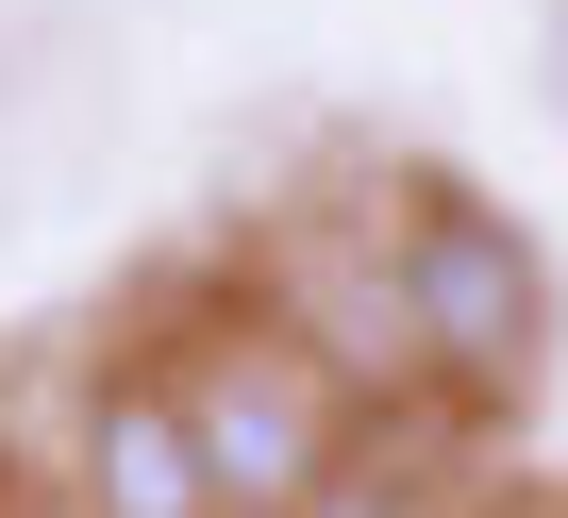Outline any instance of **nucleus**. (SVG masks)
Returning <instances> with one entry per match:
<instances>
[{
    "mask_svg": "<svg viewBox=\"0 0 568 518\" xmlns=\"http://www.w3.org/2000/svg\"><path fill=\"white\" fill-rule=\"evenodd\" d=\"M184 418H201V468H217L234 518H284V501L335 468V418H318V385L284 368V352H217L184 385Z\"/></svg>",
    "mask_w": 568,
    "mask_h": 518,
    "instance_id": "f03ea898",
    "label": "nucleus"
},
{
    "mask_svg": "<svg viewBox=\"0 0 568 518\" xmlns=\"http://www.w3.org/2000/svg\"><path fill=\"white\" fill-rule=\"evenodd\" d=\"M84 518H234L217 468H201L184 385H101L84 402Z\"/></svg>",
    "mask_w": 568,
    "mask_h": 518,
    "instance_id": "7ed1b4c3",
    "label": "nucleus"
},
{
    "mask_svg": "<svg viewBox=\"0 0 568 518\" xmlns=\"http://www.w3.org/2000/svg\"><path fill=\"white\" fill-rule=\"evenodd\" d=\"M385 285H402V335H418L452 385H518L535 335H551L535 251H518V217H485V201H418L402 251H385Z\"/></svg>",
    "mask_w": 568,
    "mask_h": 518,
    "instance_id": "f257e3e1",
    "label": "nucleus"
},
{
    "mask_svg": "<svg viewBox=\"0 0 568 518\" xmlns=\"http://www.w3.org/2000/svg\"><path fill=\"white\" fill-rule=\"evenodd\" d=\"M551 118H568V18H551Z\"/></svg>",
    "mask_w": 568,
    "mask_h": 518,
    "instance_id": "20e7f679",
    "label": "nucleus"
}]
</instances>
